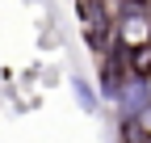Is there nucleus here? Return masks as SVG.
<instances>
[{"label": "nucleus", "mask_w": 151, "mask_h": 143, "mask_svg": "<svg viewBox=\"0 0 151 143\" xmlns=\"http://www.w3.org/2000/svg\"><path fill=\"white\" fill-rule=\"evenodd\" d=\"M76 97H80V105H88V110L97 105V97H92V88H88L84 80H76Z\"/></svg>", "instance_id": "obj_1"}]
</instances>
